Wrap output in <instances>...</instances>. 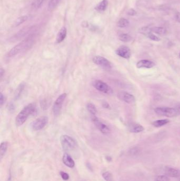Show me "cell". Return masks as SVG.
<instances>
[{
	"mask_svg": "<svg viewBox=\"0 0 180 181\" xmlns=\"http://www.w3.org/2000/svg\"><path fill=\"white\" fill-rule=\"evenodd\" d=\"M67 30L65 27H63L60 29L57 35L56 41L57 43H61L62 42L67 36Z\"/></svg>",
	"mask_w": 180,
	"mask_h": 181,
	"instance_id": "16",
	"label": "cell"
},
{
	"mask_svg": "<svg viewBox=\"0 0 180 181\" xmlns=\"http://www.w3.org/2000/svg\"><path fill=\"white\" fill-rule=\"evenodd\" d=\"M102 176L106 181H114L112 174L109 171H107L102 174Z\"/></svg>",
	"mask_w": 180,
	"mask_h": 181,
	"instance_id": "28",
	"label": "cell"
},
{
	"mask_svg": "<svg viewBox=\"0 0 180 181\" xmlns=\"http://www.w3.org/2000/svg\"><path fill=\"white\" fill-rule=\"evenodd\" d=\"M138 31H139L140 33H141V34H144V35L147 36L150 33L152 32L151 28H150L148 27H142V28L139 29Z\"/></svg>",
	"mask_w": 180,
	"mask_h": 181,
	"instance_id": "27",
	"label": "cell"
},
{
	"mask_svg": "<svg viewBox=\"0 0 180 181\" xmlns=\"http://www.w3.org/2000/svg\"><path fill=\"white\" fill-rule=\"evenodd\" d=\"M151 30L152 32L159 35H164L167 32L166 29L162 27H153L151 28Z\"/></svg>",
	"mask_w": 180,
	"mask_h": 181,
	"instance_id": "19",
	"label": "cell"
},
{
	"mask_svg": "<svg viewBox=\"0 0 180 181\" xmlns=\"http://www.w3.org/2000/svg\"><path fill=\"white\" fill-rule=\"evenodd\" d=\"M36 38L37 34L35 33L30 34L25 39L12 48L7 54V56L8 57H14L20 53L28 51L36 43Z\"/></svg>",
	"mask_w": 180,
	"mask_h": 181,
	"instance_id": "1",
	"label": "cell"
},
{
	"mask_svg": "<svg viewBox=\"0 0 180 181\" xmlns=\"http://www.w3.org/2000/svg\"><path fill=\"white\" fill-rule=\"evenodd\" d=\"M166 175L171 177H179L180 176V171L177 168L170 166H166L164 169Z\"/></svg>",
	"mask_w": 180,
	"mask_h": 181,
	"instance_id": "13",
	"label": "cell"
},
{
	"mask_svg": "<svg viewBox=\"0 0 180 181\" xmlns=\"http://www.w3.org/2000/svg\"><path fill=\"white\" fill-rule=\"evenodd\" d=\"M8 142H3L1 144L0 146V160H2L4 156L5 155L8 149Z\"/></svg>",
	"mask_w": 180,
	"mask_h": 181,
	"instance_id": "20",
	"label": "cell"
},
{
	"mask_svg": "<svg viewBox=\"0 0 180 181\" xmlns=\"http://www.w3.org/2000/svg\"><path fill=\"white\" fill-rule=\"evenodd\" d=\"M60 176L62 177V179L63 180H65V181H67V180L69 179V175L67 173L61 171L60 172Z\"/></svg>",
	"mask_w": 180,
	"mask_h": 181,
	"instance_id": "33",
	"label": "cell"
},
{
	"mask_svg": "<svg viewBox=\"0 0 180 181\" xmlns=\"http://www.w3.org/2000/svg\"><path fill=\"white\" fill-rule=\"evenodd\" d=\"M177 111V114L180 115V104L178 105L176 108H175Z\"/></svg>",
	"mask_w": 180,
	"mask_h": 181,
	"instance_id": "38",
	"label": "cell"
},
{
	"mask_svg": "<svg viewBox=\"0 0 180 181\" xmlns=\"http://www.w3.org/2000/svg\"><path fill=\"white\" fill-rule=\"evenodd\" d=\"M127 14L130 16H135L137 14V12L134 9H130L127 12Z\"/></svg>",
	"mask_w": 180,
	"mask_h": 181,
	"instance_id": "34",
	"label": "cell"
},
{
	"mask_svg": "<svg viewBox=\"0 0 180 181\" xmlns=\"http://www.w3.org/2000/svg\"><path fill=\"white\" fill-rule=\"evenodd\" d=\"M5 101H6L5 96H4L2 93H1L0 94V105H1V107H2Z\"/></svg>",
	"mask_w": 180,
	"mask_h": 181,
	"instance_id": "35",
	"label": "cell"
},
{
	"mask_svg": "<svg viewBox=\"0 0 180 181\" xmlns=\"http://www.w3.org/2000/svg\"><path fill=\"white\" fill-rule=\"evenodd\" d=\"M119 39L124 43H128L132 40V37L130 34H122L119 36Z\"/></svg>",
	"mask_w": 180,
	"mask_h": 181,
	"instance_id": "26",
	"label": "cell"
},
{
	"mask_svg": "<svg viewBox=\"0 0 180 181\" xmlns=\"http://www.w3.org/2000/svg\"><path fill=\"white\" fill-rule=\"evenodd\" d=\"M175 19L177 22L180 23V12H177L175 14Z\"/></svg>",
	"mask_w": 180,
	"mask_h": 181,
	"instance_id": "36",
	"label": "cell"
},
{
	"mask_svg": "<svg viewBox=\"0 0 180 181\" xmlns=\"http://www.w3.org/2000/svg\"><path fill=\"white\" fill-rule=\"evenodd\" d=\"M93 86L97 90H99L104 93L111 94L113 93L112 88L107 84L106 83L100 80H96L93 83Z\"/></svg>",
	"mask_w": 180,
	"mask_h": 181,
	"instance_id": "5",
	"label": "cell"
},
{
	"mask_svg": "<svg viewBox=\"0 0 180 181\" xmlns=\"http://www.w3.org/2000/svg\"><path fill=\"white\" fill-rule=\"evenodd\" d=\"M154 66H155L154 62L147 60H141L136 64V67L138 68H151L153 67Z\"/></svg>",
	"mask_w": 180,
	"mask_h": 181,
	"instance_id": "14",
	"label": "cell"
},
{
	"mask_svg": "<svg viewBox=\"0 0 180 181\" xmlns=\"http://www.w3.org/2000/svg\"><path fill=\"white\" fill-rule=\"evenodd\" d=\"M155 112L156 114L160 116H167L172 118L177 116V111L175 108L169 107H158L155 109Z\"/></svg>",
	"mask_w": 180,
	"mask_h": 181,
	"instance_id": "4",
	"label": "cell"
},
{
	"mask_svg": "<svg viewBox=\"0 0 180 181\" xmlns=\"http://www.w3.org/2000/svg\"><path fill=\"white\" fill-rule=\"evenodd\" d=\"M92 120L96 128L98 129L101 133L104 135H108L110 133V128L106 125L104 122L101 121L100 120L95 116H92Z\"/></svg>",
	"mask_w": 180,
	"mask_h": 181,
	"instance_id": "7",
	"label": "cell"
},
{
	"mask_svg": "<svg viewBox=\"0 0 180 181\" xmlns=\"http://www.w3.org/2000/svg\"></svg>",
	"mask_w": 180,
	"mask_h": 181,
	"instance_id": "40",
	"label": "cell"
},
{
	"mask_svg": "<svg viewBox=\"0 0 180 181\" xmlns=\"http://www.w3.org/2000/svg\"><path fill=\"white\" fill-rule=\"evenodd\" d=\"M61 1V0H50L48 3V10L49 11H52L59 5Z\"/></svg>",
	"mask_w": 180,
	"mask_h": 181,
	"instance_id": "23",
	"label": "cell"
},
{
	"mask_svg": "<svg viewBox=\"0 0 180 181\" xmlns=\"http://www.w3.org/2000/svg\"><path fill=\"white\" fill-rule=\"evenodd\" d=\"M62 161L66 166L70 168L75 167V163L71 157V156L68 153H65L62 157Z\"/></svg>",
	"mask_w": 180,
	"mask_h": 181,
	"instance_id": "15",
	"label": "cell"
},
{
	"mask_svg": "<svg viewBox=\"0 0 180 181\" xmlns=\"http://www.w3.org/2000/svg\"><path fill=\"white\" fill-rule=\"evenodd\" d=\"M93 62L96 65L100 66L102 68L110 69L112 68V64L108 60L104 57L96 56L93 58Z\"/></svg>",
	"mask_w": 180,
	"mask_h": 181,
	"instance_id": "9",
	"label": "cell"
},
{
	"mask_svg": "<svg viewBox=\"0 0 180 181\" xmlns=\"http://www.w3.org/2000/svg\"><path fill=\"white\" fill-rule=\"evenodd\" d=\"M86 108L87 109L88 111L92 115V116H96L97 109L95 105L91 103H88L86 105Z\"/></svg>",
	"mask_w": 180,
	"mask_h": 181,
	"instance_id": "24",
	"label": "cell"
},
{
	"mask_svg": "<svg viewBox=\"0 0 180 181\" xmlns=\"http://www.w3.org/2000/svg\"><path fill=\"white\" fill-rule=\"evenodd\" d=\"M36 27L34 26L25 27L19 31L13 37H12L11 40L13 41L20 39L21 38H22L23 37H25L27 35L30 34V33H32L34 30H36Z\"/></svg>",
	"mask_w": 180,
	"mask_h": 181,
	"instance_id": "10",
	"label": "cell"
},
{
	"mask_svg": "<svg viewBox=\"0 0 180 181\" xmlns=\"http://www.w3.org/2000/svg\"><path fill=\"white\" fill-rule=\"evenodd\" d=\"M130 24L129 21L126 19L121 18L117 22V26L119 28H124L128 27Z\"/></svg>",
	"mask_w": 180,
	"mask_h": 181,
	"instance_id": "25",
	"label": "cell"
},
{
	"mask_svg": "<svg viewBox=\"0 0 180 181\" xmlns=\"http://www.w3.org/2000/svg\"><path fill=\"white\" fill-rule=\"evenodd\" d=\"M179 57H180V54H179Z\"/></svg>",
	"mask_w": 180,
	"mask_h": 181,
	"instance_id": "39",
	"label": "cell"
},
{
	"mask_svg": "<svg viewBox=\"0 0 180 181\" xmlns=\"http://www.w3.org/2000/svg\"><path fill=\"white\" fill-rule=\"evenodd\" d=\"M32 17L30 15H25L21 16L19 18H18L17 20L14 21L13 26L14 27H18L21 25L23 24V23L27 21Z\"/></svg>",
	"mask_w": 180,
	"mask_h": 181,
	"instance_id": "18",
	"label": "cell"
},
{
	"mask_svg": "<svg viewBox=\"0 0 180 181\" xmlns=\"http://www.w3.org/2000/svg\"><path fill=\"white\" fill-rule=\"evenodd\" d=\"M108 4V2L107 0H103L95 6V9L97 11L99 12H104L106 9Z\"/></svg>",
	"mask_w": 180,
	"mask_h": 181,
	"instance_id": "17",
	"label": "cell"
},
{
	"mask_svg": "<svg viewBox=\"0 0 180 181\" xmlns=\"http://www.w3.org/2000/svg\"><path fill=\"white\" fill-rule=\"evenodd\" d=\"M170 181V178L169 176L166 175H158L155 178L154 181Z\"/></svg>",
	"mask_w": 180,
	"mask_h": 181,
	"instance_id": "31",
	"label": "cell"
},
{
	"mask_svg": "<svg viewBox=\"0 0 180 181\" xmlns=\"http://www.w3.org/2000/svg\"><path fill=\"white\" fill-rule=\"evenodd\" d=\"M48 118L46 116H40L31 123V127L34 131L41 130L48 124Z\"/></svg>",
	"mask_w": 180,
	"mask_h": 181,
	"instance_id": "8",
	"label": "cell"
},
{
	"mask_svg": "<svg viewBox=\"0 0 180 181\" xmlns=\"http://www.w3.org/2000/svg\"><path fill=\"white\" fill-rule=\"evenodd\" d=\"M116 54L119 56L125 59H128L131 56V51L129 47L121 46L116 51Z\"/></svg>",
	"mask_w": 180,
	"mask_h": 181,
	"instance_id": "12",
	"label": "cell"
},
{
	"mask_svg": "<svg viewBox=\"0 0 180 181\" xmlns=\"http://www.w3.org/2000/svg\"><path fill=\"white\" fill-rule=\"evenodd\" d=\"M169 122H170L169 120L162 119V120H158L155 121L153 122L152 124L155 127L159 128L168 124Z\"/></svg>",
	"mask_w": 180,
	"mask_h": 181,
	"instance_id": "21",
	"label": "cell"
},
{
	"mask_svg": "<svg viewBox=\"0 0 180 181\" xmlns=\"http://www.w3.org/2000/svg\"><path fill=\"white\" fill-rule=\"evenodd\" d=\"M130 131L133 133H139L143 131L144 130V128L139 124H135L133 125V126L130 128Z\"/></svg>",
	"mask_w": 180,
	"mask_h": 181,
	"instance_id": "22",
	"label": "cell"
},
{
	"mask_svg": "<svg viewBox=\"0 0 180 181\" xmlns=\"http://www.w3.org/2000/svg\"><path fill=\"white\" fill-rule=\"evenodd\" d=\"M36 111V106L33 103H30L25 106L17 115L15 118V124L17 126H21L28 119L29 116Z\"/></svg>",
	"mask_w": 180,
	"mask_h": 181,
	"instance_id": "2",
	"label": "cell"
},
{
	"mask_svg": "<svg viewBox=\"0 0 180 181\" xmlns=\"http://www.w3.org/2000/svg\"><path fill=\"white\" fill-rule=\"evenodd\" d=\"M140 153V149L137 147L132 148L129 151V153H130V155L131 156H133L138 155V154H139Z\"/></svg>",
	"mask_w": 180,
	"mask_h": 181,
	"instance_id": "30",
	"label": "cell"
},
{
	"mask_svg": "<svg viewBox=\"0 0 180 181\" xmlns=\"http://www.w3.org/2000/svg\"><path fill=\"white\" fill-rule=\"evenodd\" d=\"M117 98L123 102L130 104L135 102L134 96L125 91H120L117 94Z\"/></svg>",
	"mask_w": 180,
	"mask_h": 181,
	"instance_id": "11",
	"label": "cell"
},
{
	"mask_svg": "<svg viewBox=\"0 0 180 181\" xmlns=\"http://www.w3.org/2000/svg\"><path fill=\"white\" fill-rule=\"evenodd\" d=\"M60 142L62 149L65 152L74 150L77 146V143L75 139L68 135H62L60 137Z\"/></svg>",
	"mask_w": 180,
	"mask_h": 181,
	"instance_id": "3",
	"label": "cell"
},
{
	"mask_svg": "<svg viewBox=\"0 0 180 181\" xmlns=\"http://www.w3.org/2000/svg\"><path fill=\"white\" fill-rule=\"evenodd\" d=\"M5 73V71L3 69V68H1L0 69V77L2 79L3 77V76L4 75Z\"/></svg>",
	"mask_w": 180,
	"mask_h": 181,
	"instance_id": "37",
	"label": "cell"
},
{
	"mask_svg": "<svg viewBox=\"0 0 180 181\" xmlns=\"http://www.w3.org/2000/svg\"><path fill=\"white\" fill-rule=\"evenodd\" d=\"M45 0H34L33 3V6L34 8L36 9H39L44 2Z\"/></svg>",
	"mask_w": 180,
	"mask_h": 181,
	"instance_id": "29",
	"label": "cell"
},
{
	"mask_svg": "<svg viewBox=\"0 0 180 181\" xmlns=\"http://www.w3.org/2000/svg\"><path fill=\"white\" fill-rule=\"evenodd\" d=\"M66 97L67 94H62L60 96H58V98L55 101L52 108V111L54 116H58L60 114L62 109V105L65 101Z\"/></svg>",
	"mask_w": 180,
	"mask_h": 181,
	"instance_id": "6",
	"label": "cell"
},
{
	"mask_svg": "<svg viewBox=\"0 0 180 181\" xmlns=\"http://www.w3.org/2000/svg\"><path fill=\"white\" fill-rule=\"evenodd\" d=\"M147 37H148L150 39L153 40V41H160V38L159 37H158V36H156L155 34H153L152 32L150 33Z\"/></svg>",
	"mask_w": 180,
	"mask_h": 181,
	"instance_id": "32",
	"label": "cell"
}]
</instances>
